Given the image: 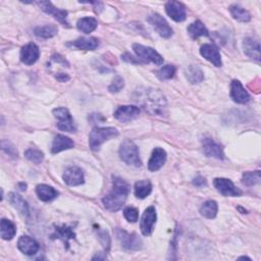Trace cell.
Returning a JSON list of instances; mask_svg holds the SVG:
<instances>
[{"mask_svg": "<svg viewBox=\"0 0 261 261\" xmlns=\"http://www.w3.org/2000/svg\"><path fill=\"white\" fill-rule=\"evenodd\" d=\"M134 100L148 114L163 117L166 115L167 102L162 93L153 88H139L134 93Z\"/></svg>", "mask_w": 261, "mask_h": 261, "instance_id": "1", "label": "cell"}, {"mask_svg": "<svg viewBox=\"0 0 261 261\" xmlns=\"http://www.w3.org/2000/svg\"><path fill=\"white\" fill-rule=\"evenodd\" d=\"M130 191V185L124 179L120 177H114L113 191L102 199L104 207L111 212L119 211L124 206Z\"/></svg>", "mask_w": 261, "mask_h": 261, "instance_id": "2", "label": "cell"}, {"mask_svg": "<svg viewBox=\"0 0 261 261\" xmlns=\"http://www.w3.org/2000/svg\"><path fill=\"white\" fill-rule=\"evenodd\" d=\"M118 136L119 130L116 128H94L89 135V146L93 151H98L103 143Z\"/></svg>", "mask_w": 261, "mask_h": 261, "instance_id": "3", "label": "cell"}, {"mask_svg": "<svg viewBox=\"0 0 261 261\" xmlns=\"http://www.w3.org/2000/svg\"><path fill=\"white\" fill-rule=\"evenodd\" d=\"M119 154L121 159L128 165L139 167L142 165L138 146L130 140H126L121 144Z\"/></svg>", "mask_w": 261, "mask_h": 261, "instance_id": "4", "label": "cell"}, {"mask_svg": "<svg viewBox=\"0 0 261 261\" xmlns=\"http://www.w3.org/2000/svg\"><path fill=\"white\" fill-rule=\"evenodd\" d=\"M52 114L54 118L58 120V128L61 130L67 133H73L77 130V126L73 122V119L65 107H58L53 109Z\"/></svg>", "mask_w": 261, "mask_h": 261, "instance_id": "5", "label": "cell"}, {"mask_svg": "<svg viewBox=\"0 0 261 261\" xmlns=\"http://www.w3.org/2000/svg\"><path fill=\"white\" fill-rule=\"evenodd\" d=\"M115 234L125 250L137 251L143 246V242L137 234H130L122 229H117Z\"/></svg>", "mask_w": 261, "mask_h": 261, "instance_id": "6", "label": "cell"}, {"mask_svg": "<svg viewBox=\"0 0 261 261\" xmlns=\"http://www.w3.org/2000/svg\"><path fill=\"white\" fill-rule=\"evenodd\" d=\"M147 22L154 28V30L158 33L159 36L162 37V38H171L174 34V31L170 24L166 22L163 16H161L158 13H151L150 15H148Z\"/></svg>", "mask_w": 261, "mask_h": 261, "instance_id": "7", "label": "cell"}, {"mask_svg": "<svg viewBox=\"0 0 261 261\" xmlns=\"http://www.w3.org/2000/svg\"><path fill=\"white\" fill-rule=\"evenodd\" d=\"M133 49L137 54V57L145 63H152L156 65H160L163 64V59L161 55L151 47H147L136 43L133 45Z\"/></svg>", "mask_w": 261, "mask_h": 261, "instance_id": "8", "label": "cell"}, {"mask_svg": "<svg viewBox=\"0 0 261 261\" xmlns=\"http://www.w3.org/2000/svg\"><path fill=\"white\" fill-rule=\"evenodd\" d=\"M214 188L222 195L226 197H240L242 195V191L237 188L234 183L225 178H216L213 181Z\"/></svg>", "mask_w": 261, "mask_h": 261, "instance_id": "9", "label": "cell"}, {"mask_svg": "<svg viewBox=\"0 0 261 261\" xmlns=\"http://www.w3.org/2000/svg\"><path fill=\"white\" fill-rule=\"evenodd\" d=\"M157 214L153 206H150L145 209L142 218H141V232L144 236H150L154 230V225L156 223Z\"/></svg>", "mask_w": 261, "mask_h": 261, "instance_id": "10", "label": "cell"}, {"mask_svg": "<svg viewBox=\"0 0 261 261\" xmlns=\"http://www.w3.org/2000/svg\"><path fill=\"white\" fill-rule=\"evenodd\" d=\"M140 116V108L134 105H122L115 111L114 117L122 123H130Z\"/></svg>", "mask_w": 261, "mask_h": 261, "instance_id": "11", "label": "cell"}, {"mask_svg": "<svg viewBox=\"0 0 261 261\" xmlns=\"http://www.w3.org/2000/svg\"><path fill=\"white\" fill-rule=\"evenodd\" d=\"M38 5L41 7V9L45 13L53 16L55 20H58L65 27L69 28V24L67 23V20H66L67 18V11L66 10L55 7L50 1H39Z\"/></svg>", "mask_w": 261, "mask_h": 261, "instance_id": "12", "label": "cell"}, {"mask_svg": "<svg viewBox=\"0 0 261 261\" xmlns=\"http://www.w3.org/2000/svg\"><path fill=\"white\" fill-rule=\"evenodd\" d=\"M63 179L65 183L70 187H76V186H81L85 183V177L83 171L78 166H69L65 170Z\"/></svg>", "mask_w": 261, "mask_h": 261, "instance_id": "13", "label": "cell"}, {"mask_svg": "<svg viewBox=\"0 0 261 261\" xmlns=\"http://www.w3.org/2000/svg\"><path fill=\"white\" fill-rule=\"evenodd\" d=\"M202 148L204 154L208 157H213L219 160L225 158L222 147L211 138H204L202 140Z\"/></svg>", "mask_w": 261, "mask_h": 261, "instance_id": "14", "label": "cell"}, {"mask_svg": "<svg viewBox=\"0 0 261 261\" xmlns=\"http://www.w3.org/2000/svg\"><path fill=\"white\" fill-rule=\"evenodd\" d=\"M165 11L172 20L177 23L184 22L186 20V7L183 3L178 1H169L165 3Z\"/></svg>", "mask_w": 261, "mask_h": 261, "instance_id": "15", "label": "cell"}, {"mask_svg": "<svg viewBox=\"0 0 261 261\" xmlns=\"http://www.w3.org/2000/svg\"><path fill=\"white\" fill-rule=\"evenodd\" d=\"M231 97L239 104H246L250 101L249 93L238 80H234L231 84Z\"/></svg>", "mask_w": 261, "mask_h": 261, "instance_id": "16", "label": "cell"}, {"mask_svg": "<svg viewBox=\"0 0 261 261\" xmlns=\"http://www.w3.org/2000/svg\"><path fill=\"white\" fill-rule=\"evenodd\" d=\"M200 54L202 57L211 63L213 65L219 67L222 65L221 57L218 48L213 44H204L200 48Z\"/></svg>", "mask_w": 261, "mask_h": 261, "instance_id": "17", "label": "cell"}, {"mask_svg": "<svg viewBox=\"0 0 261 261\" xmlns=\"http://www.w3.org/2000/svg\"><path fill=\"white\" fill-rule=\"evenodd\" d=\"M40 57V49L35 43H29L21 50V61L27 65H34Z\"/></svg>", "mask_w": 261, "mask_h": 261, "instance_id": "18", "label": "cell"}, {"mask_svg": "<svg viewBox=\"0 0 261 261\" xmlns=\"http://www.w3.org/2000/svg\"><path fill=\"white\" fill-rule=\"evenodd\" d=\"M166 161V151L162 148H155L152 151L151 157L148 161V170L150 172H157L164 165Z\"/></svg>", "mask_w": 261, "mask_h": 261, "instance_id": "19", "label": "cell"}, {"mask_svg": "<svg viewBox=\"0 0 261 261\" xmlns=\"http://www.w3.org/2000/svg\"><path fill=\"white\" fill-rule=\"evenodd\" d=\"M17 247L20 251L28 256L35 255L39 251V244L37 242L29 237V236H22L17 241Z\"/></svg>", "mask_w": 261, "mask_h": 261, "instance_id": "20", "label": "cell"}, {"mask_svg": "<svg viewBox=\"0 0 261 261\" xmlns=\"http://www.w3.org/2000/svg\"><path fill=\"white\" fill-rule=\"evenodd\" d=\"M54 233L52 234L51 238L52 239H60L62 240L65 245V248L68 249L69 247V241L70 240H73L74 238H76V234H74L72 228L66 226V225H64V226H54Z\"/></svg>", "mask_w": 261, "mask_h": 261, "instance_id": "21", "label": "cell"}, {"mask_svg": "<svg viewBox=\"0 0 261 261\" xmlns=\"http://www.w3.org/2000/svg\"><path fill=\"white\" fill-rule=\"evenodd\" d=\"M243 49H244V53L248 58L258 63L260 62V44L258 40L252 38V37L245 38L243 42Z\"/></svg>", "mask_w": 261, "mask_h": 261, "instance_id": "22", "label": "cell"}, {"mask_svg": "<svg viewBox=\"0 0 261 261\" xmlns=\"http://www.w3.org/2000/svg\"><path fill=\"white\" fill-rule=\"evenodd\" d=\"M73 146H74V143L70 138L65 135H58L53 140L51 152L53 154H57L65 150H68V149L73 148Z\"/></svg>", "mask_w": 261, "mask_h": 261, "instance_id": "23", "label": "cell"}, {"mask_svg": "<svg viewBox=\"0 0 261 261\" xmlns=\"http://www.w3.org/2000/svg\"><path fill=\"white\" fill-rule=\"evenodd\" d=\"M36 193L38 198L43 202H50L54 200L55 198H58L60 194L53 187H51V186H48L45 184H41V185L37 186Z\"/></svg>", "mask_w": 261, "mask_h": 261, "instance_id": "24", "label": "cell"}, {"mask_svg": "<svg viewBox=\"0 0 261 261\" xmlns=\"http://www.w3.org/2000/svg\"><path fill=\"white\" fill-rule=\"evenodd\" d=\"M8 201L12 205V207H14L21 214H23L25 216H29V214H30L29 205H28L27 201H25L22 196H20L16 193H9L8 194Z\"/></svg>", "mask_w": 261, "mask_h": 261, "instance_id": "25", "label": "cell"}, {"mask_svg": "<svg viewBox=\"0 0 261 261\" xmlns=\"http://www.w3.org/2000/svg\"><path fill=\"white\" fill-rule=\"evenodd\" d=\"M100 42L95 37H89V38H86V37H83V38H79L77 40H74L68 45H71L73 47H76L81 50H95L99 46Z\"/></svg>", "mask_w": 261, "mask_h": 261, "instance_id": "26", "label": "cell"}, {"mask_svg": "<svg viewBox=\"0 0 261 261\" xmlns=\"http://www.w3.org/2000/svg\"><path fill=\"white\" fill-rule=\"evenodd\" d=\"M185 76L191 84H199L204 80V73L202 69L196 65H190L185 69Z\"/></svg>", "mask_w": 261, "mask_h": 261, "instance_id": "27", "label": "cell"}, {"mask_svg": "<svg viewBox=\"0 0 261 261\" xmlns=\"http://www.w3.org/2000/svg\"><path fill=\"white\" fill-rule=\"evenodd\" d=\"M230 12L232 16L235 18L236 21L241 22V23H248L251 21V14L250 12L245 9L244 7H242L238 4H233L230 6Z\"/></svg>", "mask_w": 261, "mask_h": 261, "instance_id": "28", "label": "cell"}, {"mask_svg": "<svg viewBox=\"0 0 261 261\" xmlns=\"http://www.w3.org/2000/svg\"><path fill=\"white\" fill-rule=\"evenodd\" d=\"M135 196L139 199H145L152 192V184L150 181L144 180L135 184Z\"/></svg>", "mask_w": 261, "mask_h": 261, "instance_id": "29", "label": "cell"}, {"mask_svg": "<svg viewBox=\"0 0 261 261\" xmlns=\"http://www.w3.org/2000/svg\"><path fill=\"white\" fill-rule=\"evenodd\" d=\"M98 26V22L95 20L94 17H82L77 23V28L80 32L84 34H90L93 31H95Z\"/></svg>", "mask_w": 261, "mask_h": 261, "instance_id": "30", "label": "cell"}, {"mask_svg": "<svg viewBox=\"0 0 261 261\" xmlns=\"http://www.w3.org/2000/svg\"><path fill=\"white\" fill-rule=\"evenodd\" d=\"M0 230H1V238L3 240L9 241L13 239V237L16 234V227L14 223L6 218L1 219V225H0Z\"/></svg>", "mask_w": 261, "mask_h": 261, "instance_id": "31", "label": "cell"}, {"mask_svg": "<svg viewBox=\"0 0 261 261\" xmlns=\"http://www.w3.org/2000/svg\"><path fill=\"white\" fill-rule=\"evenodd\" d=\"M217 211H218V206L217 203L214 200H208L206 202H204L200 208L201 215L208 219L214 218L217 214Z\"/></svg>", "mask_w": 261, "mask_h": 261, "instance_id": "32", "label": "cell"}, {"mask_svg": "<svg viewBox=\"0 0 261 261\" xmlns=\"http://www.w3.org/2000/svg\"><path fill=\"white\" fill-rule=\"evenodd\" d=\"M188 33L193 39H197L202 36H208L209 32L201 21H195L188 27Z\"/></svg>", "mask_w": 261, "mask_h": 261, "instance_id": "33", "label": "cell"}, {"mask_svg": "<svg viewBox=\"0 0 261 261\" xmlns=\"http://www.w3.org/2000/svg\"><path fill=\"white\" fill-rule=\"evenodd\" d=\"M34 33L37 37L42 39H49L58 34V28L55 26H42L34 29Z\"/></svg>", "mask_w": 261, "mask_h": 261, "instance_id": "34", "label": "cell"}, {"mask_svg": "<svg viewBox=\"0 0 261 261\" xmlns=\"http://www.w3.org/2000/svg\"><path fill=\"white\" fill-rule=\"evenodd\" d=\"M176 66L173 65H163L162 67H160L157 72H156V76L159 80L161 81H166V80H171L175 77V73H176Z\"/></svg>", "mask_w": 261, "mask_h": 261, "instance_id": "35", "label": "cell"}, {"mask_svg": "<svg viewBox=\"0 0 261 261\" xmlns=\"http://www.w3.org/2000/svg\"><path fill=\"white\" fill-rule=\"evenodd\" d=\"M261 181V176L259 171L255 172H246L242 176V184L247 186V187H251V186L259 184Z\"/></svg>", "mask_w": 261, "mask_h": 261, "instance_id": "36", "label": "cell"}, {"mask_svg": "<svg viewBox=\"0 0 261 261\" xmlns=\"http://www.w3.org/2000/svg\"><path fill=\"white\" fill-rule=\"evenodd\" d=\"M25 156L27 159L32 161L35 164H40L44 159V154L42 151L38 150V149L30 148L25 152Z\"/></svg>", "mask_w": 261, "mask_h": 261, "instance_id": "37", "label": "cell"}, {"mask_svg": "<svg viewBox=\"0 0 261 261\" xmlns=\"http://www.w3.org/2000/svg\"><path fill=\"white\" fill-rule=\"evenodd\" d=\"M124 215L129 222H136L139 218V211L135 207H127L124 210Z\"/></svg>", "mask_w": 261, "mask_h": 261, "instance_id": "38", "label": "cell"}, {"mask_svg": "<svg viewBox=\"0 0 261 261\" xmlns=\"http://www.w3.org/2000/svg\"><path fill=\"white\" fill-rule=\"evenodd\" d=\"M124 86H125V82H124L123 78L120 77V76H117V77L113 80V82H111V84L109 85L108 90H109V92H111V93H118V92H120V91L124 88Z\"/></svg>", "mask_w": 261, "mask_h": 261, "instance_id": "39", "label": "cell"}, {"mask_svg": "<svg viewBox=\"0 0 261 261\" xmlns=\"http://www.w3.org/2000/svg\"><path fill=\"white\" fill-rule=\"evenodd\" d=\"M1 148L2 150L8 154L9 156L13 157V158H16L17 157V150L15 149V147L9 142V141H6V140H2L1 142Z\"/></svg>", "mask_w": 261, "mask_h": 261, "instance_id": "40", "label": "cell"}, {"mask_svg": "<svg viewBox=\"0 0 261 261\" xmlns=\"http://www.w3.org/2000/svg\"><path fill=\"white\" fill-rule=\"evenodd\" d=\"M99 239H100V241H101V243H102L104 249H105L106 251H108V250H109V247H110V238H109L107 232H105V231L100 232V233H99Z\"/></svg>", "mask_w": 261, "mask_h": 261, "instance_id": "41", "label": "cell"}, {"mask_svg": "<svg viewBox=\"0 0 261 261\" xmlns=\"http://www.w3.org/2000/svg\"><path fill=\"white\" fill-rule=\"evenodd\" d=\"M193 185L196 186V187H198V188H203L207 185V183H206V180H205V178H203L201 176H197L193 180Z\"/></svg>", "mask_w": 261, "mask_h": 261, "instance_id": "42", "label": "cell"}, {"mask_svg": "<svg viewBox=\"0 0 261 261\" xmlns=\"http://www.w3.org/2000/svg\"><path fill=\"white\" fill-rule=\"evenodd\" d=\"M123 60L125 62H128V63H132V64H140L139 61H136L134 57H132V55H130L129 53H126L125 55H123Z\"/></svg>", "mask_w": 261, "mask_h": 261, "instance_id": "43", "label": "cell"}, {"mask_svg": "<svg viewBox=\"0 0 261 261\" xmlns=\"http://www.w3.org/2000/svg\"><path fill=\"white\" fill-rule=\"evenodd\" d=\"M57 79H58V81H60V82H63V83H65V82H67V81L69 80V77L67 76V74H66V73H64V72H60L59 74H57Z\"/></svg>", "mask_w": 261, "mask_h": 261, "instance_id": "44", "label": "cell"}, {"mask_svg": "<svg viewBox=\"0 0 261 261\" xmlns=\"http://www.w3.org/2000/svg\"><path fill=\"white\" fill-rule=\"evenodd\" d=\"M18 187H21V188H20V190H22V191H25V190L27 189V184H25V183L18 184Z\"/></svg>", "mask_w": 261, "mask_h": 261, "instance_id": "45", "label": "cell"}, {"mask_svg": "<svg viewBox=\"0 0 261 261\" xmlns=\"http://www.w3.org/2000/svg\"><path fill=\"white\" fill-rule=\"evenodd\" d=\"M239 259H249V260H251L249 257H246V256H243V257H240Z\"/></svg>", "mask_w": 261, "mask_h": 261, "instance_id": "46", "label": "cell"}]
</instances>
